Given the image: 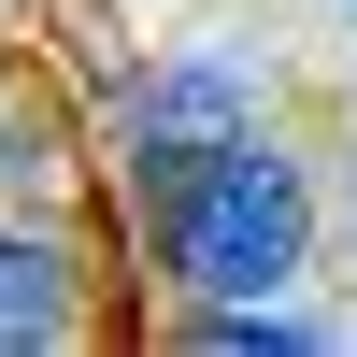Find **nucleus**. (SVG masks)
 Listing matches in <instances>:
<instances>
[{
  "label": "nucleus",
  "instance_id": "obj_4",
  "mask_svg": "<svg viewBox=\"0 0 357 357\" xmlns=\"http://www.w3.org/2000/svg\"><path fill=\"white\" fill-rule=\"evenodd\" d=\"M172 329H186L200 357H314V343H329L314 314H286V301H186Z\"/></svg>",
  "mask_w": 357,
  "mask_h": 357
},
{
  "label": "nucleus",
  "instance_id": "obj_5",
  "mask_svg": "<svg viewBox=\"0 0 357 357\" xmlns=\"http://www.w3.org/2000/svg\"><path fill=\"white\" fill-rule=\"evenodd\" d=\"M57 186V114H0V200H43Z\"/></svg>",
  "mask_w": 357,
  "mask_h": 357
},
{
  "label": "nucleus",
  "instance_id": "obj_3",
  "mask_svg": "<svg viewBox=\"0 0 357 357\" xmlns=\"http://www.w3.org/2000/svg\"><path fill=\"white\" fill-rule=\"evenodd\" d=\"M57 343H86V257L72 229H43L15 200L0 215V357H57Z\"/></svg>",
  "mask_w": 357,
  "mask_h": 357
},
{
  "label": "nucleus",
  "instance_id": "obj_2",
  "mask_svg": "<svg viewBox=\"0 0 357 357\" xmlns=\"http://www.w3.org/2000/svg\"><path fill=\"white\" fill-rule=\"evenodd\" d=\"M257 100H272V72H257L243 43H172V57H143V72L114 86V114H100V172H114L129 200H158L172 172H200L215 143H243Z\"/></svg>",
  "mask_w": 357,
  "mask_h": 357
},
{
  "label": "nucleus",
  "instance_id": "obj_1",
  "mask_svg": "<svg viewBox=\"0 0 357 357\" xmlns=\"http://www.w3.org/2000/svg\"><path fill=\"white\" fill-rule=\"evenodd\" d=\"M129 215H143V257H158L172 301H286V286L314 272V172H301V143H272V129L215 143L200 172H172Z\"/></svg>",
  "mask_w": 357,
  "mask_h": 357
}]
</instances>
